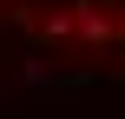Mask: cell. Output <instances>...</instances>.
I'll use <instances>...</instances> for the list:
<instances>
[{
    "label": "cell",
    "instance_id": "obj_1",
    "mask_svg": "<svg viewBox=\"0 0 125 119\" xmlns=\"http://www.w3.org/2000/svg\"><path fill=\"white\" fill-rule=\"evenodd\" d=\"M0 33L40 53L125 66V0H0Z\"/></svg>",
    "mask_w": 125,
    "mask_h": 119
}]
</instances>
